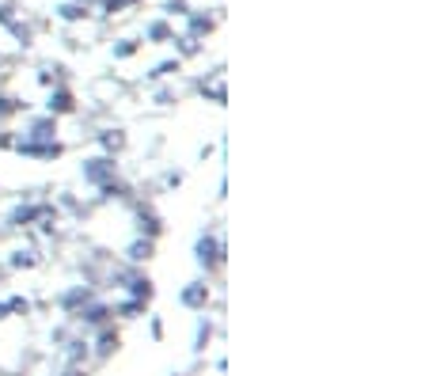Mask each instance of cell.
<instances>
[{"mask_svg":"<svg viewBox=\"0 0 425 376\" xmlns=\"http://www.w3.org/2000/svg\"><path fill=\"white\" fill-rule=\"evenodd\" d=\"M61 376H84V368H73V365H69V368H65V373H61Z\"/></svg>","mask_w":425,"mask_h":376,"instance_id":"obj_24","label":"cell"},{"mask_svg":"<svg viewBox=\"0 0 425 376\" xmlns=\"http://www.w3.org/2000/svg\"><path fill=\"white\" fill-rule=\"evenodd\" d=\"M110 308H114L118 319H141V316L148 312V304H141V301H133V296H125V301L110 304Z\"/></svg>","mask_w":425,"mask_h":376,"instance_id":"obj_17","label":"cell"},{"mask_svg":"<svg viewBox=\"0 0 425 376\" xmlns=\"http://www.w3.org/2000/svg\"><path fill=\"white\" fill-rule=\"evenodd\" d=\"M99 198H103V202H130L133 190H130V183L110 179V183H103V187H99Z\"/></svg>","mask_w":425,"mask_h":376,"instance_id":"obj_15","label":"cell"},{"mask_svg":"<svg viewBox=\"0 0 425 376\" xmlns=\"http://www.w3.org/2000/svg\"><path fill=\"white\" fill-rule=\"evenodd\" d=\"M80 179L88 183L91 190H99L103 183H110V179H118V156H88L80 164Z\"/></svg>","mask_w":425,"mask_h":376,"instance_id":"obj_2","label":"cell"},{"mask_svg":"<svg viewBox=\"0 0 425 376\" xmlns=\"http://www.w3.org/2000/svg\"><path fill=\"white\" fill-rule=\"evenodd\" d=\"M194 259H197V266L205 270V278H209L212 270H221V266H224V239H221V232H202L197 244H194Z\"/></svg>","mask_w":425,"mask_h":376,"instance_id":"obj_1","label":"cell"},{"mask_svg":"<svg viewBox=\"0 0 425 376\" xmlns=\"http://www.w3.org/2000/svg\"><path fill=\"white\" fill-rule=\"evenodd\" d=\"M19 110H23V103H16V99H0V118L19 115Z\"/></svg>","mask_w":425,"mask_h":376,"instance_id":"obj_20","label":"cell"},{"mask_svg":"<svg viewBox=\"0 0 425 376\" xmlns=\"http://www.w3.org/2000/svg\"><path fill=\"white\" fill-rule=\"evenodd\" d=\"M23 137H27V141H58V118H53V115L27 118V126H23Z\"/></svg>","mask_w":425,"mask_h":376,"instance_id":"obj_10","label":"cell"},{"mask_svg":"<svg viewBox=\"0 0 425 376\" xmlns=\"http://www.w3.org/2000/svg\"><path fill=\"white\" fill-rule=\"evenodd\" d=\"M46 217H58V205L53 202H19L16 209L8 213V228H34Z\"/></svg>","mask_w":425,"mask_h":376,"instance_id":"obj_3","label":"cell"},{"mask_svg":"<svg viewBox=\"0 0 425 376\" xmlns=\"http://www.w3.org/2000/svg\"><path fill=\"white\" fill-rule=\"evenodd\" d=\"M88 342L95 346L91 353H95L99 361H106L110 353H118V346H122V335H118L114 323H110V327H99V331H95V338H88Z\"/></svg>","mask_w":425,"mask_h":376,"instance_id":"obj_11","label":"cell"},{"mask_svg":"<svg viewBox=\"0 0 425 376\" xmlns=\"http://www.w3.org/2000/svg\"><path fill=\"white\" fill-rule=\"evenodd\" d=\"M125 262L130 266H145V262L156 259V239H145V236H133L130 244H125Z\"/></svg>","mask_w":425,"mask_h":376,"instance_id":"obj_12","label":"cell"},{"mask_svg":"<svg viewBox=\"0 0 425 376\" xmlns=\"http://www.w3.org/2000/svg\"><path fill=\"white\" fill-rule=\"evenodd\" d=\"M4 304H8L12 316H31V301H27V296H19V293H12Z\"/></svg>","mask_w":425,"mask_h":376,"instance_id":"obj_19","label":"cell"},{"mask_svg":"<svg viewBox=\"0 0 425 376\" xmlns=\"http://www.w3.org/2000/svg\"><path fill=\"white\" fill-rule=\"evenodd\" d=\"M209 301H212V289H209V281H186V285L179 289V304L186 312H205L209 308Z\"/></svg>","mask_w":425,"mask_h":376,"instance_id":"obj_6","label":"cell"},{"mask_svg":"<svg viewBox=\"0 0 425 376\" xmlns=\"http://www.w3.org/2000/svg\"><path fill=\"white\" fill-rule=\"evenodd\" d=\"M12 148L19 156H31V160H58L65 156V145L61 141H27V137H12Z\"/></svg>","mask_w":425,"mask_h":376,"instance_id":"obj_5","label":"cell"},{"mask_svg":"<svg viewBox=\"0 0 425 376\" xmlns=\"http://www.w3.org/2000/svg\"><path fill=\"white\" fill-rule=\"evenodd\" d=\"M125 296H133V301H141V304H152L156 301V281L148 278V274H141L137 266L130 270V278H125Z\"/></svg>","mask_w":425,"mask_h":376,"instance_id":"obj_8","label":"cell"},{"mask_svg":"<svg viewBox=\"0 0 425 376\" xmlns=\"http://www.w3.org/2000/svg\"><path fill=\"white\" fill-rule=\"evenodd\" d=\"M42 262V255H38V247H16V251L8 255V270H34Z\"/></svg>","mask_w":425,"mask_h":376,"instance_id":"obj_13","label":"cell"},{"mask_svg":"<svg viewBox=\"0 0 425 376\" xmlns=\"http://www.w3.org/2000/svg\"><path fill=\"white\" fill-rule=\"evenodd\" d=\"M76 323H80L84 331L110 327V323H114V308H110V301H99V296H91V301L84 304L80 312H76Z\"/></svg>","mask_w":425,"mask_h":376,"instance_id":"obj_4","label":"cell"},{"mask_svg":"<svg viewBox=\"0 0 425 376\" xmlns=\"http://www.w3.org/2000/svg\"><path fill=\"white\" fill-rule=\"evenodd\" d=\"M46 110H49V115H53V118H58V115H73V110H76V99H73V91L58 88V91H53V95H49Z\"/></svg>","mask_w":425,"mask_h":376,"instance_id":"obj_14","label":"cell"},{"mask_svg":"<svg viewBox=\"0 0 425 376\" xmlns=\"http://www.w3.org/2000/svg\"><path fill=\"white\" fill-rule=\"evenodd\" d=\"M148 331H152V338H156V342H164V319H160V316H152Z\"/></svg>","mask_w":425,"mask_h":376,"instance_id":"obj_21","label":"cell"},{"mask_svg":"<svg viewBox=\"0 0 425 376\" xmlns=\"http://www.w3.org/2000/svg\"><path fill=\"white\" fill-rule=\"evenodd\" d=\"M88 301H91V289L88 285H69V289H61V293L53 296V304H58V312L65 319H76V312H80Z\"/></svg>","mask_w":425,"mask_h":376,"instance_id":"obj_7","label":"cell"},{"mask_svg":"<svg viewBox=\"0 0 425 376\" xmlns=\"http://www.w3.org/2000/svg\"><path fill=\"white\" fill-rule=\"evenodd\" d=\"M137 236H145V239L164 236V217H160L152 205H137Z\"/></svg>","mask_w":425,"mask_h":376,"instance_id":"obj_9","label":"cell"},{"mask_svg":"<svg viewBox=\"0 0 425 376\" xmlns=\"http://www.w3.org/2000/svg\"><path fill=\"white\" fill-rule=\"evenodd\" d=\"M212 338V319H197V331H194V353H202Z\"/></svg>","mask_w":425,"mask_h":376,"instance_id":"obj_18","label":"cell"},{"mask_svg":"<svg viewBox=\"0 0 425 376\" xmlns=\"http://www.w3.org/2000/svg\"><path fill=\"white\" fill-rule=\"evenodd\" d=\"M164 187H171V190L182 187V172H167V175H164Z\"/></svg>","mask_w":425,"mask_h":376,"instance_id":"obj_22","label":"cell"},{"mask_svg":"<svg viewBox=\"0 0 425 376\" xmlns=\"http://www.w3.org/2000/svg\"><path fill=\"white\" fill-rule=\"evenodd\" d=\"M99 148H103V156H118L125 148V133L122 130H103L99 133Z\"/></svg>","mask_w":425,"mask_h":376,"instance_id":"obj_16","label":"cell"},{"mask_svg":"<svg viewBox=\"0 0 425 376\" xmlns=\"http://www.w3.org/2000/svg\"><path fill=\"white\" fill-rule=\"evenodd\" d=\"M4 319H12V312H8V304L0 301V323H4Z\"/></svg>","mask_w":425,"mask_h":376,"instance_id":"obj_23","label":"cell"}]
</instances>
